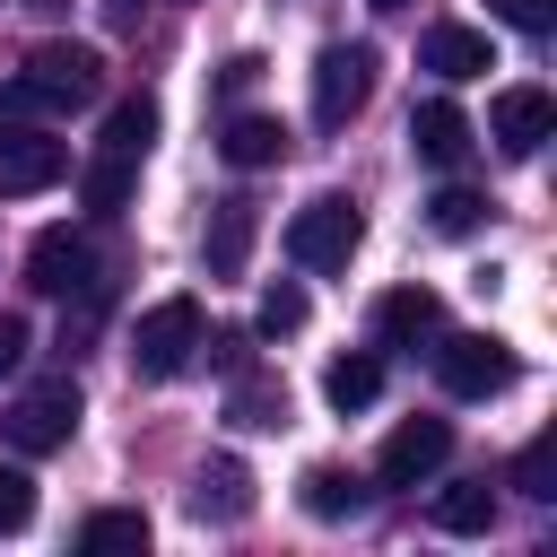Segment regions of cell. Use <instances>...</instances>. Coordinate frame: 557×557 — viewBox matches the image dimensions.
<instances>
[{
	"label": "cell",
	"instance_id": "obj_19",
	"mask_svg": "<svg viewBox=\"0 0 557 557\" xmlns=\"http://www.w3.org/2000/svg\"><path fill=\"white\" fill-rule=\"evenodd\" d=\"M226 418L235 426H252V435H270V426H287V383L278 374H235V392H226Z\"/></svg>",
	"mask_w": 557,
	"mask_h": 557
},
{
	"label": "cell",
	"instance_id": "obj_31",
	"mask_svg": "<svg viewBox=\"0 0 557 557\" xmlns=\"http://www.w3.org/2000/svg\"><path fill=\"white\" fill-rule=\"evenodd\" d=\"M366 9H383V17H400V9H418V0H366Z\"/></svg>",
	"mask_w": 557,
	"mask_h": 557
},
{
	"label": "cell",
	"instance_id": "obj_16",
	"mask_svg": "<svg viewBox=\"0 0 557 557\" xmlns=\"http://www.w3.org/2000/svg\"><path fill=\"white\" fill-rule=\"evenodd\" d=\"M218 157H226L235 174H261V165L287 157V122H278V113H235L226 139H218Z\"/></svg>",
	"mask_w": 557,
	"mask_h": 557
},
{
	"label": "cell",
	"instance_id": "obj_29",
	"mask_svg": "<svg viewBox=\"0 0 557 557\" xmlns=\"http://www.w3.org/2000/svg\"><path fill=\"white\" fill-rule=\"evenodd\" d=\"M17 366H26V322L0 313V374H17Z\"/></svg>",
	"mask_w": 557,
	"mask_h": 557
},
{
	"label": "cell",
	"instance_id": "obj_11",
	"mask_svg": "<svg viewBox=\"0 0 557 557\" xmlns=\"http://www.w3.org/2000/svg\"><path fill=\"white\" fill-rule=\"evenodd\" d=\"M418 70H435L444 87H461V78H487V70H496V52H487V35H479V26H453V17H444V26H426V35H418Z\"/></svg>",
	"mask_w": 557,
	"mask_h": 557
},
{
	"label": "cell",
	"instance_id": "obj_9",
	"mask_svg": "<svg viewBox=\"0 0 557 557\" xmlns=\"http://www.w3.org/2000/svg\"><path fill=\"white\" fill-rule=\"evenodd\" d=\"M487 139H496L505 157H540V148L557 139V96H548V87H496Z\"/></svg>",
	"mask_w": 557,
	"mask_h": 557
},
{
	"label": "cell",
	"instance_id": "obj_32",
	"mask_svg": "<svg viewBox=\"0 0 557 557\" xmlns=\"http://www.w3.org/2000/svg\"><path fill=\"white\" fill-rule=\"evenodd\" d=\"M26 9H70V0H26Z\"/></svg>",
	"mask_w": 557,
	"mask_h": 557
},
{
	"label": "cell",
	"instance_id": "obj_14",
	"mask_svg": "<svg viewBox=\"0 0 557 557\" xmlns=\"http://www.w3.org/2000/svg\"><path fill=\"white\" fill-rule=\"evenodd\" d=\"M252 235H261L252 200H218V209H209V235H200V261H209V278H235V270L252 261Z\"/></svg>",
	"mask_w": 557,
	"mask_h": 557
},
{
	"label": "cell",
	"instance_id": "obj_18",
	"mask_svg": "<svg viewBox=\"0 0 557 557\" xmlns=\"http://www.w3.org/2000/svg\"><path fill=\"white\" fill-rule=\"evenodd\" d=\"M374 392H383V357H366V348H348V357H331L322 366V400L348 418V409H374Z\"/></svg>",
	"mask_w": 557,
	"mask_h": 557
},
{
	"label": "cell",
	"instance_id": "obj_7",
	"mask_svg": "<svg viewBox=\"0 0 557 557\" xmlns=\"http://www.w3.org/2000/svg\"><path fill=\"white\" fill-rule=\"evenodd\" d=\"M61 174H70V148H61L52 131L0 113V200H35V191H52Z\"/></svg>",
	"mask_w": 557,
	"mask_h": 557
},
{
	"label": "cell",
	"instance_id": "obj_17",
	"mask_svg": "<svg viewBox=\"0 0 557 557\" xmlns=\"http://www.w3.org/2000/svg\"><path fill=\"white\" fill-rule=\"evenodd\" d=\"M296 505H305L313 522H348V513H366V479H357V470H331V461H313V470L296 479Z\"/></svg>",
	"mask_w": 557,
	"mask_h": 557
},
{
	"label": "cell",
	"instance_id": "obj_8",
	"mask_svg": "<svg viewBox=\"0 0 557 557\" xmlns=\"http://www.w3.org/2000/svg\"><path fill=\"white\" fill-rule=\"evenodd\" d=\"M70 435H78V383L70 374H52V383H35V392L9 400V444L17 453H61Z\"/></svg>",
	"mask_w": 557,
	"mask_h": 557
},
{
	"label": "cell",
	"instance_id": "obj_3",
	"mask_svg": "<svg viewBox=\"0 0 557 557\" xmlns=\"http://www.w3.org/2000/svg\"><path fill=\"white\" fill-rule=\"evenodd\" d=\"M513 374H522V357H513L496 331H453V339L435 331V383H444L453 400H496Z\"/></svg>",
	"mask_w": 557,
	"mask_h": 557
},
{
	"label": "cell",
	"instance_id": "obj_15",
	"mask_svg": "<svg viewBox=\"0 0 557 557\" xmlns=\"http://www.w3.org/2000/svg\"><path fill=\"white\" fill-rule=\"evenodd\" d=\"M191 513H200V522H244V513H252V470H244L235 453L200 461V479H191Z\"/></svg>",
	"mask_w": 557,
	"mask_h": 557
},
{
	"label": "cell",
	"instance_id": "obj_10",
	"mask_svg": "<svg viewBox=\"0 0 557 557\" xmlns=\"http://www.w3.org/2000/svg\"><path fill=\"white\" fill-rule=\"evenodd\" d=\"M444 453H453V426H444V418H400V426L383 435V453H374V479H383V487H418V479L444 470Z\"/></svg>",
	"mask_w": 557,
	"mask_h": 557
},
{
	"label": "cell",
	"instance_id": "obj_6",
	"mask_svg": "<svg viewBox=\"0 0 557 557\" xmlns=\"http://www.w3.org/2000/svg\"><path fill=\"white\" fill-rule=\"evenodd\" d=\"M366 96H374V44H322L313 52V122L339 131L366 113Z\"/></svg>",
	"mask_w": 557,
	"mask_h": 557
},
{
	"label": "cell",
	"instance_id": "obj_28",
	"mask_svg": "<svg viewBox=\"0 0 557 557\" xmlns=\"http://www.w3.org/2000/svg\"><path fill=\"white\" fill-rule=\"evenodd\" d=\"M26 522H35V479L0 470V531H26Z\"/></svg>",
	"mask_w": 557,
	"mask_h": 557
},
{
	"label": "cell",
	"instance_id": "obj_30",
	"mask_svg": "<svg viewBox=\"0 0 557 557\" xmlns=\"http://www.w3.org/2000/svg\"><path fill=\"white\" fill-rule=\"evenodd\" d=\"M252 78H261V61H252V52H235V61H226V70H218V87H226V96H244V87H252Z\"/></svg>",
	"mask_w": 557,
	"mask_h": 557
},
{
	"label": "cell",
	"instance_id": "obj_1",
	"mask_svg": "<svg viewBox=\"0 0 557 557\" xmlns=\"http://www.w3.org/2000/svg\"><path fill=\"white\" fill-rule=\"evenodd\" d=\"M104 96V52L96 44H35L26 70L0 87V113L9 122H35V113H78Z\"/></svg>",
	"mask_w": 557,
	"mask_h": 557
},
{
	"label": "cell",
	"instance_id": "obj_20",
	"mask_svg": "<svg viewBox=\"0 0 557 557\" xmlns=\"http://www.w3.org/2000/svg\"><path fill=\"white\" fill-rule=\"evenodd\" d=\"M487 522H496V487H487V479H453V487H435V531L479 540Z\"/></svg>",
	"mask_w": 557,
	"mask_h": 557
},
{
	"label": "cell",
	"instance_id": "obj_4",
	"mask_svg": "<svg viewBox=\"0 0 557 557\" xmlns=\"http://www.w3.org/2000/svg\"><path fill=\"white\" fill-rule=\"evenodd\" d=\"M357 235H366V218H357V200H339V191H322V200H305V209L287 218V261H296V270H348V252H357Z\"/></svg>",
	"mask_w": 557,
	"mask_h": 557
},
{
	"label": "cell",
	"instance_id": "obj_26",
	"mask_svg": "<svg viewBox=\"0 0 557 557\" xmlns=\"http://www.w3.org/2000/svg\"><path fill=\"white\" fill-rule=\"evenodd\" d=\"M513 487H522V496H557V435H540V444L513 461Z\"/></svg>",
	"mask_w": 557,
	"mask_h": 557
},
{
	"label": "cell",
	"instance_id": "obj_27",
	"mask_svg": "<svg viewBox=\"0 0 557 557\" xmlns=\"http://www.w3.org/2000/svg\"><path fill=\"white\" fill-rule=\"evenodd\" d=\"M487 17L513 26V35H548L557 26V0H487Z\"/></svg>",
	"mask_w": 557,
	"mask_h": 557
},
{
	"label": "cell",
	"instance_id": "obj_25",
	"mask_svg": "<svg viewBox=\"0 0 557 557\" xmlns=\"http://www.w3.org/2000/svg\"><path fill=\"white\" fill-rule=\"evenodd\" d=\"M305 313H313V305H305V287H296V278H278V287L261 296V339H287V331H305Z\"/></svg>",
	"mask_w": 557,
	"mask_h": 557
},
{
	"label": "cell",
	"instance_id": "obj_12",
	"mask_svg": "<svg viewBox=\"0 0 557 557\" xmlns=\"http://www.w3.org/2000/svg\"><path fill=\"white\" fill-rule=\"evenodd\" d=\"M435 331H444V296L435 287H392L374 305V339L383 348H435Z\"/></svg>",
	"mask_w": 557,
	"mask_h": 557
},
{
	"label": "cell",
	"instance_id": "obj_22",
	"mask_svg": "<svg viewBox=\"0 0 557 557\" xmlns=\"http://www.w3.org/2000/svg\"><path fill=\"white\" fill-rule=\"evenodd\" d=\"M148 139H157V96H122L104 113V148L113 157H148Z\"/></svg>",
	"mask_w": 557,
	"mask_h": 557
},
{
	"label": "cell",
	"instance_id": "obj_23",
	"mask_svg": "<svg viewBox=\"0 0 557 557\" xmlns=\"http://www.w3.org/2000/svg\"><path fill=\"white\" fill-rule=\"evenodd\" d=\"M131 165H139V157H113V148H104V157H96V165L78 174V200H87L96 218H113V209H131Z\"/></svg>",
	"mask_w": 557,
	"mask_h": 557
},
{
	"label": "cell",
	"instance_id": "obj_5",
	"mask_svg": "<svg viewBox=\"0 0 557 557\" xmlns=\"http://www.w3.org/2000/svg\"><path fill=\"white\" fill-rule=\"evenodd\" d=\"M26 287L35 296H96L104 287V261H96L87 226H44L26 244Z\"/></svg>",
	"mask_w": 557,
	"mask_h": 557
},
{
	"label": "cell",
	"instance_id": "obj_21",
	"mask_svg": "<svg viewBox=\"0 0 557 557\" xmlns=\"http://www.w3.org/2000/svg\"><path fill=\"white\" fill-rule=\"evenodd\" d=\"M78 548H87V557L148 548V513H131V505H104V513H87V522H78Z\"/></svg>",
	"mask_w": 557,
	"mask_h": 557
},
{
	"label": "cell",
	"instance_id": "obj_24",
	"mask_svg": "<svg viewBox=\"0 0 557 557\" xmlns=\"http://www.w3.org/2000/svg\"><path fill=\"white\" fill-rule=\"evenodd\" d=\"M479 218H487V200H479L470 183H444V191L426 200V226H435V235H470Z\"/></svg>",
	"mask_w": 557,
	"mask_h": 557
},
{
	"label": "cell",
	"instance_id": "obj_2",
	"mask_svg": "<svg viewBox=\"0 0 557 557\" xmlns=\"http://www.w3.org/2000/svg\"><path fill=\"white\" fill-rule=\"evenodd\" d=\"M200 305L191 296H165V305H148L139 322H131V366L148 374V383H174L191 357H200Z\"/></svg>",
	"mask_w": 557,
	"mask_h": 557
},
{
	"label": "cell",
	"instance_id": "obj_13",
	"mask_svg": "<svg viewBox=\"0 0 557 557\" xmlns=\"http://www.w3.org/2000/svg\"><path fill=\"white\" fill-rule=\"evenodd\" d=\"M409 148H418V165H435V174H453V165L470 157V113H461L453 96H435V104H418V113H409Z\"/></svg>",
	"mask_w": 557,
	"mask_h": 557
}]
</instances>
